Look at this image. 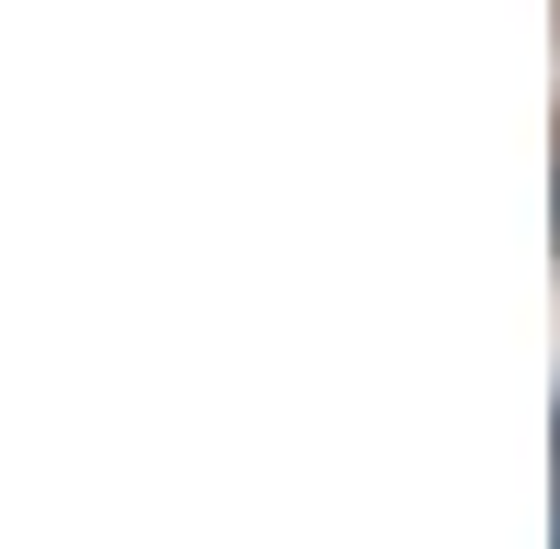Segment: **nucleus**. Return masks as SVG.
I'll use <instances>...</instances> for the list:
<instances>
[{"instance_id":"nucleus-1","label":"nucleus","mask_w":560,"mask_h":549,"mask_svg":"<svg viewBox=\"0 0 560 549\" xmlns=\"http://www.w3.org/2000/svg\"><path fill=\"white\" fill-rule=\"evenodd\" d=\"M549 549H560V460H549Z\"/></svg>"}]
</instances>
